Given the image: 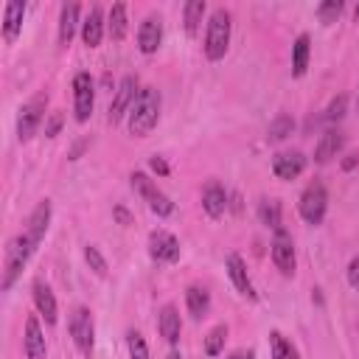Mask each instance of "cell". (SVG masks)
<instances>
[{
    "label": "cell",
    "mask_w": 359,
    "mask_h": 359,
    "mask_svg": "<svg viewBox=\"0 0 359 359\" xmlns=\"http://www.w3.org/2000/svg\"><path fill=\"white\" fill-rule=\"evenodd\" d=\"M109 34L115 42H121L126 36V6L123 3H115L109 11Z\"/></svg>",
    "instance_id": "cell-26"
},
{
    "label": "cell",
    "mask_w": 359,
    "mask_h": 359,
    "mask_svg": "<svg viewBox=\"0 0 359 359\" xmlns=\"http://www.w3.org/2000/svg\"><path fill=\"white\" fill-rule=\"evenodd\" d=\"M34 303H36L39 314L45 317V323L53 325L56 323V300H53V292H50L48 283H42V280L34 283Z\"/></svg>",
    "instance_id": "cell-21"
},
{
    "label": "cell",
    "mask_w": 359,
    "mask_h": 359,
    "mask_svg": "<svg viewBox=\"0 0 359 359\" xmlns=\"http://www.w3.org/2000/svg\"><path fill=\"white\" fill-rule=\"evenodd\" d=\"M45 104H48V95H34L22 109H20V118H17V137L20 140H31L39 121L45 118Z\"/></svg>",
    "instance_id": "cell-6"
},
{
    "label": "cell",
    "mask_w": 359,
    "mask_h": 359,
    "mask_svg": "<svg viewBox=\"0 0 359 359\" xmlns=\"http://www.w3.org/2000/svg\"><path fill=\"white\" fill-rule=\"evenodd\" d=\"M292 129H294V121L289 115H278L269 123V140H283L286 135H292Z\"/></svg>",
    "instance_id": "cell-30"
},
{
    "label": "cell",
    "mask_w": 359,
    "mask_h": 359,
    "mask_svg": "<svg viewBox=\"0 0 359 359\" xmlns=\"http://www.w3.org/2000/svg\"><path fill=\"white\" fill-rule=\"evenodd\" d=\"M224 337H227V328H224V325H216V328L208 334V339H205V353H208V356H216V353L224 348Z\"/></svg>",
    "instance_id": "cell-31"
},
{
    "label": "cell",
    "mask_w": 359,
    "mask_h": 359,
    "mask_svg": "<svg viewBox=\"0 0 359 359\" xmlns=\"http://www.w3.org/2000/svg\"><path fill=\"white\" fill-rule=\"evenodd\" d=\"M115 219H118L121 224H132V216H129L123 208H115Z\"/></svg>",
    "instance_id": "cell-39"
},
{
    "label": "cell",
    "mask_w": 359,
    "mask_h": 359,
    "mask_svg": "<svg viewBox=\"0 0 359 359\" xmlns=\"http://www.w3.org/2000/svg\"><path fill=\"white\" fill-rule=\"evenodd\" d=\"M126 345H129V356H132V359H149V348H146V339H143L137 331H129V337H126Z\"/></svg>",
    "instance_id": "cell-32"
},
{
    "label": "cell",
    "mask_w": 359,
    "mask_h": 359,
    "mask_svg": "<svg viewBox=\"0 0 359 359\" xmlns=\"http://www.w3.org/2000/svg\"><path fill=\"white\" fill-rule=\"evenodd\" d=\"M202 14H205V0H188V3H185V31H188L191 36L199 31Z\"/></svg>",
    "instance_id": "cell-28"
},
{
    "label": "cell",
    "mask_w": 359,
    "mask_h": 359,
    "mask_svg": "<svg viewBox=\"0 0 359 359\" xmlns=\"http://www.w3.org/2000/svg\"><path fill=\"white\" fill-rule=\"evenodd\" d=\"M149 255L154 261H177L180 258V241L165 230H154L149 236Z\"/></svg>",
    "instance_id": "cell-11"
},
{
    "label": "cell",
    "mask_w": 359,
    "mask_h": 359,
    "mask_svg": "<svg viewBox=\"0 0 359 359\" xmlns=\"http://www.w3.org/2000/svg\"><path fill=\"white\" fill-rule=\"evenodd\" d=\"M202 208L210 219H219L224 210H227V194L219 182H208L205 191H202Z\"/></svg>",
    "instance_id": "cell-15"
},
{
    "label": "cell",
    "mask_w": 359,
    "mask_h": 359,
    "mask_svg": "<svg viewBox=\"0 0 359 359\" xmlns=\"http://www.w3.org/2000/svg\"><path fill=\"white\" fill-rule=\"evenodd\" d=\"M81 36H84V45L90 48H98L101 45V36H104V11L98 6L90 8L87 20L81 22Z\"/></svg>",
    "instance_id": "cell-17"
},
{
    "label": "cell",
    "mask_w": 359,
    "mask_h": 359,
    "mask_svg": "<svg viewBox=\"0 0 359 359\" xmlns=\"http://www.w3.org/2000/svg\"><path fill=\"white\" fill-rule=\"evenodd\" d=\"M149 165H151V171H157L160 177H165V174H168V165H165V160H163V157H157V154L149 160Z\"/></svg>",
    "instance_id": "cell-38"
},
{
    "label": "cell",
    "mask_w": 359,
    "mask_h": 359,
    "mask_svg": "<svg viewBox=\"0 0 359 359\" xmlns=\"http://www.w3.org/2000/svg\"><path fill=\"white\" fill-rule=\"evenodd\" d=\"M157 328H160V334H163V339L165 342H177L180 339V331H182V323H180V311L168 303V306H163L160 309V320H157Z\"/></svg>",
    "instance_id": "cell-19"
},
{
    "label": "cell",
    "mask_w": 359,
    "mask_h": 359,
    "mask_svg": "<svg viewBox=\"0 0 359 359\" xmlns=\"http://www.w3.org/2000/svg\"><path fill=\"white\" fill-rule=\"evenodd\" d=\"M135 90H137V79H135V76H126V79L121 81L118 93H115L112 107H109V123H118V121L132 109V104H135V98H137Z\"/></svg>",
    "instance_id": "cell-10"
},
{
    "label": "cell",
    "mask_w": 359,
    "mask_h": 359,
    "mask_svg": "<svg viewBox=\"0 0 359 359\" xmlns=\"http://www.w3.org/2000/svg\"><path fill=\"white\" fill-rule=\"evenodd\" d=\"M76 22H79V6L76 3H65L62 6V14H59V42L62 45H70L73 31H76Z\"/></svg>",
    "instance_id": "cell-24"
},
{
    "label": "cell",
    "mask_w": 359,
    "mask_h": 359,
    "mask_svg": "<svg viewBox=\"0 0 359 359\" xmlns=\"http://www.w3.org/2000/svg\"><path fill=\"white\" fill-rule=\"evenodd\" d=\"M342 143H345V137H342L339 129L323 132L320 140H317V149H314V160H317V163H328L331 157H337V151L342 149Z\"/></svg>",
    "instance_id": "cell-18"
},
{
    "label": "cell",
    "mask_w": 359,
    "mask_h": 359,
    "mask_svg": "<svg viewBox=\"0 0 359 359\" xmlns=\"http://www.w3.org/2000/svg\"><path fill=\"white\" fill-rule=\"evenodd\" d=\"M272 261L283 275H294V244L292 236L280 227L275 230V241H272Z\"/></svg>",
    "instance_id": "cell-9"
},
{
    "label": "cell",
    "mask_w": 359,
    "mask_h": 359,
    "mask_svg": "<svg viewBox=\"0 0 359 359\" xmlns=\"http://www.w3.org/2000/svg\"><path fill=\"white\" fill-rule=\"evenodd\" d=\"M70 337H73L76 348L81 351V356H87V359H90V353H93L95 325H93V314H90L84 306H79V309L70 314Z\"/></svg>",
    "instance_id": "cell-5"
},
{
    "label": "cell",
    "mask_w": 359,
    "mask_h": 359,
    "mask_svg": "<svg viewBox=\"0 0 359 359\" xmlns=\"http://www.w3.org/2000/svg\"><path fill=\"white\" fill-rule=\"evenodd\" d=\"M356 107H359V95H356Z\"/></svg>",
    "instance_id": "cell-44"
},
{
    "label": "cell",
    "mask_w": 359,
    "mask_h": 359,
    "mask_svg": "<svg viewBox=\"0 0 359 359\" xmlns=\"http://www.w3.org/2000/svg\"><path fill=\"white\" fill-rule=\"evenodd\" d=\"M22 14H25V3H20V0H11V3H6V17H3V36H6L8 42L17 36V31H20V25H22Z\"/></svg>",
    "instance_id": "cell-23"
},
{
    "label": "cell",
    "mask_w": 359,
    "mask_h": 359,
    "mask_svg": "<svg viewBox=\"0 0 359 359\" xmlns=\"http://www.w3.org/2000/svg\"><path fill=\"white\" fill-rule=\"evenodd\" d=\"M165 359H182V356H180V353H177V351H171V353H168V356H165Z\"/></svg>",
    "instance_id": "cell-42"
},
{
    "label": "cell",
    "mask_w": 359,
    "mask_h": 359,
    "mask_svg": "<svg viewBox=\"0 0 359 359\" xmlns=\"http://www.w3.org/2000/svg\"><path fill=\"white\" fill-rule=\"evenodd\" d=\"M356 163H359V154H348V160L342 163V168H353Z\"/></svg>",
    "instance_id": "cell-40"
},
{
    "label": "cell",
    "mask_w": 359,
    "mask_h": 359,
    "mask_svg": "<svg viewBox=\"0 0 359 359\" xmlns=\"http://www.w3.org/2000/svg\"><path fill=\"white\" fill-rule=\"evenodd\" d=\"M129 180H132V188H135V191L149 202V208H151L157 216H168V213L174 210V202H171V199H168V196H165V194H163V191H160V188H157L146 174L135 171Z\"/></svg>",
    "instance_id": "cell-4"
},
{
    "label": "cell",
    "mask_w": 359,
    "mask_h": 359,
    "mask_svg": "<svg viewBox=\"0 0 359 359\" xmlns=\"http://www.w3.org/2000/svg\"><path fill=\"white\" fill-rule=\"evenodd\" d=\"M317 14L323 22H334L339 14H342V0H325L317 6Z\"/></svg>",
    "instance_id": "cell-34"
},
{
    "label": "cell",
    "mask_w": 359,
    "mask_h": 359,
    "mask_svg": "<svg viewBox=\"0 0 359 359\" xmlns=\"http://www.w3.org/2000/svg\"><path fill=\"white\" fill-rule=\"evenodd\" d=\"M230 45V14L224 8H216L208 20V34H205V56L208 59H222Z\"/></svg>",
    "instance_id": "cell-2"
},
{
    "label": "cell",
    "mask_w": 359,
    "mask_h": 359,
    "mask_svg": "<svg viewBox=\"0 0 359 359\" xmlns=\"http://www.w3.org/2000/svg\"><path fill=\"white\" fill-rule=\"evenodd\" d=\"M306 65H309V36L300 34L294 39V48H292V73L294 76H303L306 73Z\"/></svg>",
    "instance_id": "cell-25"
},
{
    "label": "cell",
    "mask_w": 359,
    "mask_h": 359,
    "mask_svg": "<svg viewBox=\"0 0 359 359\" xmlns=\"http://www.w3.org/2000/svg\"><path fill=\"white\" fill-rule=\"evenodd\" d=\"M227 275H230V280L236 283L238 294H244L247 300H255V289H252V280H250V275H247V266H244V261H241L236 252L227 255Z\"/></svg>",
    "instance_id": "cell-14"
},
{
    "label": "cell",
    "mask_w": 359,
    "mask_h": 359,
    "mask_svg": "<svg viewBox=\"0 0 359 359\" xmlns=\"http://www.w3.org/2000/svg\"><path fill=\"white\" fill-rule=\"evenodd\" d=\"M356 20H359V6H356Z\"/></svg>",
    "instance_id": "cell-43"
},
{
    "label": "cell",
    "mask_w": 359,
    "mask_h": 359,
    "mask_svg": "<svg viewBox=\"0 0 359 359\" xmlns=\"http://www.w3.org/2000/svg\"><path fill=\"white\" fill-rule=\"evenodd\" d=\"M345 107H348V98H345V95H337V98L328 104V109H325V121H339V118L345 115Z\"/></svg>",
    "instance_id": "cell-35"
},
{
    "label": "cell",
    "mask_w": 359,
    "mask_h": 359,
    "mask_svg": "<svg viewBox=\"0 0 359 359\" xmlns=\"http://www.w3.org/2000/svg\"><path fill=\"white\" fill-rule=\"evenodd\" d=\"M59 129H62V112H50V118L45 123V135L53 137V135H59Z\"/></svg>",
    "instance_id": "cell-36"
},
{
    "label": "cell",
    "mask_w": 359,
    "mask_h": 359,
    "mask_svg": "<svg viewBox=\"0 0 359 359\" xmlns=\"http://www.w3.org/2000/svg\"><path fill=\"white\" fill-rule=\"evenodd\" d=\"M269 339H272V359H297V351H294L278 331H272Z\"/></svg>",
    "instance_id": "cell-29"
},
{
    "label": "cell",
    "mask_w": 359,
    "mask_h": 359,
    "mask_svg": "<svg viewBox=\"0 0 359 359\" xmlns=\"http://www.w3.org/2000/svg\"><path fill=\"white\" fill-rule=\"evenodd\" d=\"M160 39H163V22L160 17L149 14L143 22H140V31H137V45L143 53H154L160 48Z\"/></svg>",
    "instance_id": "cell-12"
},
{
    "label": "cell",
    "mask_w": 359,
    "mask_h": 359,
    "mask_svg": "<svg viewBox=\"0 0 359 359\" xmlns=\"http://www.w3.org/2000/svg\"><path fill=\"white\" fill-rule=\"evenodd\" d=\"M73 98H76V121H87L95 104V84L90 79V73H79L73 79Z\"/></svg>",
    "instance_id": "cell-8"
},
{
    "label": "cell",
    "mask_w": 359,
    "mask_h": 359,
    "mask_svg": "<svg viewBox=\"0 0 359 359\" xmlns=\"http://www.w3.org/2000/svg\"><path fill=\"white\" fill-rule=\"evenodd\" d=\"M185 303H188L191 317H194V320H202V317L208 314V309H210V294H208V289H202V286H188V289H185Z\"/></svg>",
    "instance_id": "cell-22"
},
{
    "label": "cell",
    "mask_w": 359,
    "mask_h": 359,
    "mask_svg": "<svg viewBox=\"0 0 359 359\" xmlns=\"http://www.w3.org/2000/svg\"><path fill=\"white\" fill-rule=\"evenodd\" d=\"M303 168H306V157H303L300 151H280V154H275V160H272V171H275V177H280V180H294Z\"/></svg>",
    "instance_id": "cell-13"
},
{
    "label": "cell",
    "mask_w": 359,
    "mask_h": 359,
    "mask_svg": "<svg viewBox=\"0 0 359 359\" xmlns=\"http://www.w3.org/2000/svg\"><path fill=\"white\" fill-rule=\"evenodd\" d=\"M48 222H50V202L42 199V202L34 208V213H31V219H28V230H25V233L34 238V244L42 241V236H45V230H48Z\"/></svg>",
    "instance_id": "cell-20"
},
{
    "label": "cell",
    "mask_w": 359,
    "mask_h": 359,
    "mask_svg": "<svg viewBox=\"0 0 359 359\" xmlns=\"http://www.w3.org/2000/svg\"><path fill=\"white\" fill-rule=\"evenodd\" d=\"M34 238L28 236V233H22V236H14L11 241H8V247H6V264H3V289H8L11 283H14V278H17V272L22 269V264L28 261V255L34 252Z\"/></svg>",
    "instance_id": "cell-3"
},
{
    "label": "cell",
    "mask_w": 359,
    "mask_h": 359,
    "mask_svg": "<svg viewBox=\"0 0 359 359\" xmlns=\"http://www.w3.org/2000/svg\"><path fill=\"white\" fill-rule=\"evenodd\" d=\"M84 258H87V264H90V269H93L95 275H101V278L107 275V261H104V255L98 252V247H93V244L84 247Z\"/></svg>",
    "instance_id": "cell-33"
},
{
    "label": "cell",
    "mask_w": 359,
    "mask_h": 359,
    "mask_svg": "<svg viewBox=\"0 0 359 359\" xmlns=\"http://www.w3.org/2000/svg\"><path fill=\"white\" fill-rule=\"evenodd\" d=\"M227 359H252V353H250V351H236V353L227 356Z\"/></svg>",
    "instance_id": "cell-41"
},
{
    "label": "cell",
    "mask_w": 359,
    "mask_h": 359,
    "mask_svg": "<svg viewBox=\"0 0 359 359\" xmlns=\"http://www.w3.org/2000/svg\"><path fill=\"white\" fill-rule=\"evenodd\" d=\"M348 280H351V286L359 292V258H353V261L348 264Z\"/></svg>",
    "instance_id": "cell-37"
},
{
    "label": "cell",
    "mask_w": 359,
    "mask_h": 359,
    "mask_svg": "<svg viewBox=\"0 0 359 359\" xmlns=\"http://www.w3.org/2000/svg\"><path fill=\"white\" fill-rule=\"evenodd\" d=\"M258 216H261V222H264L266 227H272V230H280V227H283V224H280V205H278L275 199H261Z\"/></svg>",
    "instance_id": "cell-27"
},
{
    "label": "cell",
    "mask_w": 359,
    "mask_h": 359,
    "mask_svg": "<svg viewBox=\"0 0 359 359\" xmlns=\"http://www.w3.org/2000/svg\"><path fill=\"white\" fill-rule=\"evenodd\" d=\"M325 205H328V194L320 182H311L303 196H300V216L309 222V224H320L323 216H325Z\"/></svg>",
    "instance_id": "cell-7"
},
{
    "label": "cell",
    "mask_w": 359,
    "mask_h": 359,
    "mask_svg": "<svg viewBox=\"0 0 359 359\" xmlns=\"http://www.w3.org/2000/svg\"><path fill=\"white\" fill-rule=\"evenodd\" d=\"M160 118V93L154 87H143L137 90V98L129 109V132L135 137H146Z\"/></svg>",
    "instance_id": "cell-1"
},
{
    "label": "cell",
    "mask_w": 359,
    "mask_h": 359,
    "mask_svg": "<svg viewBox=\"0 0 359 359\" xmlns=\"http://www.w3.org/2000/svg\"><path fill=\"white\" fill-rule=\"evenodd\" d=\"M25 353H28V359H45L48 356L45 337H42V328H39L36 317L25 320Z\"/></svg>",
    "instance_id": "cell-16"
}]
</instances>
